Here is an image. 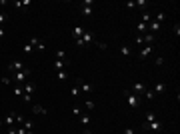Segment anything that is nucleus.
I'll use <instances>...</instances> for the list:
<instances>
[{
  "mask_svg": "<svg viewBox=\"0 0 180 134\" xmlns=\"http://www.w3.org/2000/svg\"><path fill=\"white\" fill-rule=\"evenodd\" d=\"M14 6H16V8H26V6H30V0H24V2H14Z\"/></svg>",
  "mask_w": 180,
  "mask_h": 134,
  "instance_id": "nucleus-19",
  "label": "nucleus"
},
{
  "mask_svg": "<svg viewBox=\"0 0 180 134\" xmlns=\"http://www.w3.org/2000/svg\"><path fill=\"white\" fill-rule=\"evenodd\" d=\"M16 122H18V124H24V116H22V114H16Z\"/></svg>",
  "mask_w": 180,
  "mask_h": 134,
  "instance_id": "nucleus-35",
  "label": "nucleus"
},
{
  "mask_svg": "<svg viewBox=\"0 0 180 134\" xmlns=\"http://www.w3.org/2000/svg\"><path fill=\"white\" fill-rule=\"evenodd\" d=\"M6 18H8V16H6V14H2V12H0V26H2V24L6 22Z\"/></svg>",
  "mask_w": 180,
  "mask_h": 134,
  "instance_id": "nucleus-36",
  "label": "nucleus"
},
{
  "mask_svg": "<svg viewBox=\"0 0 180 134\" xmlns=\"http://www.w3.org/2000/svg\"><path fill=\"white\" fill-rule=\"evenodd\" d=\"M14 122H16V114H14V112L6 114V118H4V124H6L8 128H14Z\"/></svg>",
  "mask_w": 180,
  "mask_h": 134,
  "instance_id": "nucleus-9",
  "label": "nucleus"
},
{
  "mask_svg": "<svg viewBox=\"0 0 180 134\" xmlns=\"http://www.w3.org/2000/svg\"><path fill=\"white\" fill-rule=\"evenodd\" d=\"M86 32L82 26H74V30H72V34H74V38H82V34Z\"/></svg>",
  "mask_w": 180,
  "mask_h": 134,
  "instance_id": "nucleus-15",
  "label": "nucleus"
},
{
  "mask_svg": "<svg viewBox=\"0 0 180 134\" xmlns=\"http://www.w3.org/2000/svg\"><path fill=\"white\" fill-rule=\"evenodd\" d=\"M22 126H24V130H34V122L32 120H24Z\"/></svg>",
  "mask_w": 180,
  "mask_h": 134,
  "instance_id": "nucleus-23",
  "label": "nucleus"
},
{
  "mask_svg": "<svg viewBox=\"0 0 180 134\" xmlns=\"http://www.w3.org/2000/svg\"><path fill=\"white\" fill-rule=\"evenodd\" d=\"M84 106H86L88 110H94V102L90 100V98H86V100H84Z\"/></svg>",
  "mask_w": 180,
  "mask_h": 134,
  "instance_id": "nucleus-26",
  "label": "nucleus"
},
{
  "mask_svg": "<svg viewBox=\"0 0 180 134\" xmlns=\"http://www.w3.org/2000/svg\"><path fill=\"white\" fill-rule=\"evenodd\" d=\"M150 30H152V34L158 32V30H160V24H158V22H152V24H150Z\"/></svg>",
  "mask_w": 180,
  "mask_h": 134,
  "instance_id": "nucleus-28",
  "label": "nucleus"
},
{
  "mask_svg": "<svg viewBox=\"0 0 180 134\" xmlns=\"http://www.w3.org/2000/svg\"><path fill=\"white\" fill-rule=\"evenodd\" d=\"M32 112H34V114H48V110H46L44 106H40V104H34Z\"/></svg>",
  "mask_w": 180,
  "mask_h": 134,
  "instance_id": "nucleus-14",
  "label": "nucleus"
},
{
  "mask_svg": "<svg viewBox=\"0 0 180 134\" xmlns=\"http://www.w3.org/2000/svg\"><path fill=\"white\" fill-rule=\"evenodd\" d=\"M150 18H152V16H150V12H142V22H144V24L150 22Z\"/></svg>",
  "mask_w": 180,
  "mask_h": 134,
  "instance_id": "nucleus-25",
  "label": "nucleus"
},
{
  "mask_svg": "<svg viewBox=\"0 0 180 134\" xmlns=\"http://www.w3.org/2000/svg\"><path fill=\"white\" fill-rule=\"evenodd\" d=\"M14 76H12V82L16 84V86H20V84H26V78L30 76V70H20V72H12Z\"/></svg>",
  "mask_w": 180,
  "mask_h": 134,
  "instance_id": "nucleus-1",
  "label": "nucleus"
},
{
  "mask_svg": "<svg viewBox=\"0 0 180 134\" xmlns=\"http://www.w3.org/2000/svg\"><path fill=\"white\" fill-rule=\"evenodd\" d=\"M174 34H176V36H180V24H178V22L174 24Z\"/></svg>",
  "mask_w": 180,
  "mask_h": 134,
  "instance_id": "nucleus-37",
  "label": "nucleus"
},
{
  "mask_svg": "<svg viewBox=\"0 0 180 134\" xmlns=\"http://www.w3.org/2000/svg\"><path fill=\"white\" fill-rule=\"evenodd\" d=\"M164 20H166V12H158V14H156V22L162 24Z\"/></svg>",
  "mask_w": 180,
  "mask_h": 134,
  "instance_id": "nucleus-21",
  "label": "nucleus"
},
{
  "mask_svg": "<svg viewBox=\"0 0 180 134\" xmlns=\"http://www.w3.org/2000/svg\"><path fill=\"white\" fill-rule=\"evenodd\" d=\"M22 86H24V92H26V94H32V92H34V90H36V84H34V82H26V84H22Z\"/></svg>",
  "mask_w": 180,
  "mask_h": 134,
  "instance_id": "nucleus-11",
  "label": "nucleus"
},
{
  "mask_svg": "<svg viewBox=\"0 0 180 134\" xmlns=\"http://www.w3.org/2000/svg\"><path fill=\"white\" fill-rule=\"evenodd\" d=\"M68 64H70V60H54V68H58V70H62Z\"/></svg>",
  "mask_w": 180,
  "mask_h": 134,
  "instance_id": "nucleus-16",
  "label": "nucleus"
},
{
  "mask_svg": "<svg viewBox=\"0 0 180 134\" xmlns=\"http://www.w3.org/2000/svg\"><path fill=\"white\" fill-rule=\"evenodd\" d=\"M130 52H132V50H130L128 44H120V54L122 56H130Z\"/></svg>",
  "mask_w": 180,
  "mask_h": 134,
  "instance_id": "nucleus-17",
  "label": "nucleus"
},
{
  "mask_svg": "<svg viewBox=\"0 0 180 134\" xmlns=\"http://www.w3.org/2000/svg\"><path fill=\"white\" fill-rule=\"evenodd\" d=\"M80 122L84 124V126H88L90 124V114H84V112H82V114H80Z\"/></svg>",
  "mask_w": 180,
  "mask_h": 134,
  "instance_id": "nucleus-18",
  "label": "nucleus"
},
{
  "mask_svg": "<svg viewBox=\"0 0 180 134\" xmlns=\"http://www.w3.org/2000/svg\"><path fill=\"white\" fill-rule=\"evenodd\" d=\"M54 56H56V60H68L66 54H64V50H56V52H54Z\"/></svg>",
  "mask_w": 180,
  "mask_h": 134,
  "instance_id": "nucleus-20",
  "label": "nucleus"
},
{
  "mask_svg": "<svg viewBox=\"0 0 180 134\" xmlns=\"http://www.w3.org/2000/svg\"><path fill=\"white\" fill-rule=\"evenodd\" d=\"M122 134H134V128H124Z\"/></svg>",
  "mask_w": 180,
  "mask_h": 134,
  "instance_id": "nucleus-40",
  "label": "nucleus"
},
{
  "mask_svg": "<svg viewBox=\"0 0 180 134\" xmlns=\"http://www.w3.org/2000/svg\"><path fill=\"white\" fill-rule=\"evenodd\" d=\"M76 86H80V90H82V92H84V94H92V92H94V86H92V84H90V82H84V80H76Z\"/></svg>",
  "mask_w": 180,
  "mask_h": 134,
  "instance_id": "nucleus-3",
  "label": "nucleus"
},
{
  "mask_svg": "<svg viewBox=\"0 0 180 134\" xmlns=\"http://www.w3.org/2000/svg\"><path fill=\"white\" fill-rule=\"evenodd\" d=\"M146 26H148V24H144V22H138V26H136L138 34H144V32H146Z\"/></svg>",
  "mask_w": 180,
  "mask_h": 134,
  "instance_id": "nucleus-22",
  "label": "nucleus"
},
{
  "mask_svg": "<svg viewBox=\"0 0 180 134\" xmlns=\"http://www.w3.org/2000/svg\"><path fill=\"white\" fill-rule=\"evenodd\" d=\"M14 94H16V96H22V94H24L22 86H14Z\"/></svg>",
  "mask_w": 180,
  "mask_h": 134,
  "instance_id": "nucleus-29",
  "label": "nucleus"
},
{
  "mask_svg": "<svg viewBox=\"0 0 180 134\" xmlns=\"http://www.w3.org/2000/svg\"><path fill=\"white\" fill-rule=\"evenodd\" d=\"M124 96H126V100H128V106H130V108H138V106H140V96L134 94L132 90H124Z\"/></svg>",
  "mask_w": 180,
  "mask_h": 134,
  "instance_id": "nucleus-2",
  "label": "nucleus"
},
{
  "mask_svg": "<svg viewBox=\"0 0 180 134\" xmlns=\"http://www.w3.org/2000/svg\"><path fill=\"white\" fill-rule=\"evenodd\" d=\"M144 96H146V98H148V100H154V96H156V94H154V92H152V90H144Z\"/></svg>",
  "mask_w": 180,
  "mask_h": 134,
  "instance_id": "nucleus-24",
  "label": "nucleus"
},
{
  "mask_svg": "<svg viewBox=\"0 0 180 134\" xmlns=\"http://www.w3.org/2000/svg\"><path fill=\"white\" fill-rule=\"evenodd\" d=\"M164 90H166V84H164V82H158V84H154V90H152V92H154V94H162Z\"/></svg>",
  "mask_w": 180,
  "mask_h": 134,
  "instance_id": "nucleus-13",
  "label": "nucleus"
},
{
  "mask_svg": "<svg viewBox=\"0 0 180 134\" xmlns=\"http://www.w3.org/2000/svg\"><path fill=\"white\" fill-rule=\"evenodd\" d=\"M22 50H24V54H30V52H32V46H30V44H24Z\"/></svg>",
  "mask_w": 180,
  "mask_h": 134,
  "instance_id": "nucleus-31",
  "label": "nucleus"
},
{
  "mask_svg": "<svg viewBox=\"0 0 180 134\" xmlns=\"http://www.w3.org/2000/svg\"><path fill=\"white\" fill-rule=\"evenodd\" d=\"M8 70L10 72H20V70H24V62L22 60H14V62L8 64Z\"/></svg>",
  "mask_w": 180,
  "mask_h": 134,
  "instance_id": "nucleus-6",
  "label": "nucleus"
},
{
  "mask_svg": "<svg viewBox=\"0 0 180 134\" xmlns=\"http://www.w3.org/2000/svg\"><path fill=\"white\" fill-rule=\"evenodd\" d=\"M72 112H74L76 116H80V114H82V108H80V106H74V108H72Z\"/></svg>",
  "mask_w": 180,
  "mask_h": 134,
  "instance_id": "nucleus-32",
  "label": "nucleus"
},
{
  "mask_svg": "<svg viewBox=\"0 0 180 134\" xmlns=\"http://www.w3.org/2000/svg\"><path fill=\"white\" fill-rule=\"evenodd\" d=\"M152 50H154V44H150V46H144V48L140 50V54H138V56H140V60H144V58H148Z\"/></svg>",
  "mask_w": 180,
  "mask_h": 134,
  "instance_id": "nucleus-10",
  "label": "nucleus"
},
{
  "mask_svg": "<svg viewBox=\"0 0 180 134\" xmlns=\"http://www.w3.org/2000/svg\"><path fill=\"white\" fill-rule=\"evenodd\" d=\"M134 4L138 6V8H142V10H144V8L148 6V2H146V0H138V2H134Z\"/></svg>",
  "mask_w": 180,
  "mask_h": 134,
  "instance_id": "nucleus-27",
  "label": "nucleus"
},
{
  "mask_svg": "<svg viewBox=\"0 0 180 134\" xmlns=\"http://www.w3.org/2000/svg\"><path fill=\"white\" fill-rule=\"evenodd\" d=\"M58 78H60V80H66V78H68V74L64 72V70H58Z\"/></svg>",
  "mask_w": 180,
  "mask_h": 134,
  "instance_id": "nucleus-30",
  "label": "nucleus"
},
{
  "mask_svg": "<svg viewBox=\"0 0 180 134\" xmlns=\"http://www.w3.org/2000/svg\"><path fill=\"white\" fill-rule=\"evenodd\" d=\"M154 120H156V114H154V112H146V116H144V124H142V126L154 122Z\"/></svg>",
  "mask_w": 180,
  "mask_h": 134,
  "instance_id": "nucleus-12",
  "label": "nucleus"
},
{
  "mask_svg": "<svg viewBox=\"0 0 180 134\" xmlns=\"http://www.w3.org/2000/svg\"><path fill=\"white\" fill-rule=\"evenodd\" d=\"M162 64H164V58H162V56H158V58H156V66H162Z\"/></svg>",
  "mask_w": 180,
  "mask_h": 134,
  "instance_id": "nucleus-39",
  "label": "nucleus"
},
{
  "mask_svg": "<svg viewBox=\"0 0 180 134\" xmlns=\"http://www.w3.org/2000/svg\"><path fill=\"white\" fill-rule=\"evenodd\" d=\"M28 44L32 46V48H36V50H46L44 42H40V38H36V36H32V38H28Z\"/></svg>",
  "mask_w": 180,
  "mask_h": 134,
  "instance_id": "nucleus-4",
  "label": "nucleus"
},
{
  "mask_svg": "<svg viewBox=\"0 0 180 134\" xmlns=\"http://www.w3.org/2000/svg\"><path fill=\"white\" fill-rule=\"evenodd\" d=\"M2 124H4V120H2V118H0V128H2Z\"/></svg>",
  "mask_w": 180,
  "mask_h": 134,
  "instance_id": "nucleus-44",
  "label": "nucleus"
},
{
  "mask_svg": "<svg viewBox=\"0 0 180 134\" xmlns=\"http://www.w3.org/2000/svg\"><path fill=\"white\" fill-rule=\"evenodd\" d=\"M126 8H130V10H132V8H136V4H134V2H126Z\"/></svg>",
  "mask_w": 180,
  "mask_h": 134,
  "instance_id": "nucleus-41",
  "label": "nucleus"
},
{
  "mask_svg": "<svg viewBox=\"0 0 180 134\" xmlns=\"http://www.w3.org/2000/svg\"><path fill=\"white\" fill-rule=\"evenodd\" d=\"M82 134H92V132H90V130H88V128H86V130H84V132H82Z\"/></svg>",
  "mask_w": 180,
  "mask_h": 134,
  "instance_id": "nucleus-43",
  "label": "nucleus"
},
{
  "mask_svg": "<svg viewBox=\"0 0 180 134\" xmlns=\"http://www.w3.org/2000/svg\"><path fill=\"white\" fill-rule=\"evenodd\" d=\"M82 42L88 46V44H94V42H96V38H94V34H92V32H88V30H86V32L82 34Z\"/></svg>",
  "mask_w": 180,
  "mask_h": 134,
  "instance_id": "nucleus-8",
  "label": "nucleus"
},
{
  "mask_svg": "<svg viewBox=\"0 0 180 134\" xmlns=\"http://www.w3.org/2000/svg\"><path fill=\"white\" fill-rule=\"evenodd\" d=\"M144 90H146V86H144L142 82H134V84H132V92H134V94H138L140 98L144 96Z\"/></svg>",
  "mask_w": 180,
  "mask_h": 134,
  "instance_id": "nucleus-7",
  "label": "nucleus"
},
{
  "mask_svg": "<svg viewBox=\"0 0 180 134\" xmlns=\"http://www.w3.org/2000/svg\"><path fill=\"white\" fill-rule=\"evenodd\" d=\"M4 36H6V32H4V28H2V26H0V40H2V38H4Z\"/></svg>",
  "mask_w": 180,
  "mask_h": 134,
  "instance_id": "nucleus-42",
  "label": "nucleus"
},
{
  "mask_svg": "<svg viewBox=\"0 0 180 134\" xmlns=\"http://www.w3.org/2000/svg\"><path fill=\"white\" fill-rule=\"evenodd\" d=\"M22 98H24V102H30V100H32V94H26V92H24Z\"/></svg>",
  "mask_w": 180,
  "mask_h": 134,
  "instance_id": "nucleus-33",
  "label": "nucleus"
},
{
  "mask_svg": "<svg viewBox=\"0 0 180 134\" xmlns=\"http://www.w3.org/2000/svg\"><path fill=\"white\" fill-rule=\"evenodd\" d=\"M80 94V88L78 86H72V96H78Z\"/></svg>",
  "mask_w": 180,
  "mask_h": 134,
  "instance_id": "nucleus-34",
  "label": "nucleus"
},
{
  "mask_svg": "<svg viewBox=\"0 0 180 134\" xmlns=\"http://www.w3.org/2000/svg\"><path fill=\"white\" fill-rule=\"evenodd\" d=\"M144 130H152V132H158V130H162V122L160 120H154V122H150V124H146V126H142Z\"/></svg>",
  "mask_w": 180,
  "mask_h": 134,
  "instance_id": "nucleus-5",
  "label": "nucleus"
},
{
  "mask_svg": "<svg viewBox=\"0 0 180 134\" xmlns=\"http://www.w3.org/2000/svg\"><path fill=\"white\" fill-rule=\"evenodd\" d=\"M76 46H78V48H84V46H86V44L82 42V38H76Z\"/></svg>",
  "mask_w": 180,
  "mask_h": 134,
  "instance_id": "nucleus-38",
  "label": "nucleus"
}]
</instances>
